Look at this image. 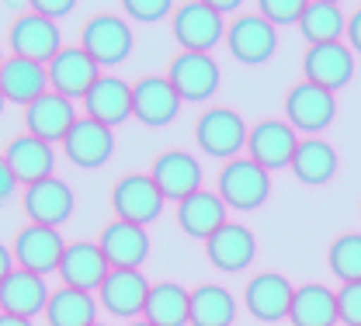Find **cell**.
<instances>
[{
	"label": "cell",
	"instance_id": "4",
	"mask_svg": "<svg viewBox=\"0 0 361 326\" xmlns=\"http://www.w3.org/2000/svg\"><path fill=\"white\" fill-rule=\"evenodd\" d=\"M80 49L97 66H118L133 52V28L115 14H90L80 25Z\"/></svg>",
	"mask_w": 361,
	"mask_h": 326
},
{
	"label": "cell",
	"instance_id": "6",
	"mask_svg": "<svg viewBox=\"0 0 361 326\" xmlns=\"http://www.w3.org/2000/svg\"><path fill=\"white\" fill-rule=\"evenodd\" d=\"M7 49L11 56H21V59H32V63H42L49 66L59 49H63V35H59V25L49 21V18H39L32 7L25 14H18L7 28Z\"/></svg>",
	"mask_w": 361,
	"mask_h": 326
},
{
	"label": "cell",
	"instance_id": "28",
	"mask_svg": "<svg viewBox=\"0 0 361 326\" xmlns=\"http://www.w3.org/2000/svg\"><path fill=\"white\" fill-rule=\"evenodd\" d=\"M0 91L11 104H21L28 108L32 101H39L42 94H49V73H45L42 63H32V59H21V56H7L4 66H0Z\"/></svg>",
	"mask_w": 361,
	"mask_h": 326
},
{
	"label": "cell",
	"instance_id": "24",
	"mask_svg": "<svg viewBox=\"0 0 361 326\" xmlns=\"http://www.w3.org/2000/svg\"><path fill=\"white\" fill-rule=\"evenodd\" d=\"M49 295L52 291L45 284V275L14 268L7 278L0 281V313H11V316H21V320H35L39 313H45Z\"/></svg>",
	"mask_w": 361,
	"mask_h": 326
},
{
	"label": "cell",
	"instance_id": "1",
	"mask_svg": "<svg viewBox=\"0 0 361 326\" xmlns=\"http://www.w3.org/2000/svg\"><path fill=\"white\" fill-rule=\"evenodd\" d=\"M216 194L226 201V208L254 212L268 201L271 174L264 167H257L250 156H236V160L223 163V170L216 177Z\"/></svg>",
	"mask_w": 361,
	"mask_h": 326
},
{
	"label": "cell",
	"instance_id": "7",
	"mask_svg": "<svg viewBox=\"0 0 361 326\" xmlns=\"http://www.w3.org/2000/svg\"><path fill=\"white\" fill-rule=\"evenodd\" d=\"M164 77L171 80L180 101H195V104L216 97L219 84H223V73H219V63L212 59V52H178L167 63Z\"/></svg>",
	"mask_w": 361,
	"mask_h": 326
},
{
	"label": "cell",
	"instance_id": "40",
	"mask_svg": "<svg viewBox=\"0 0 361 326\" xmlns=\"http://www.w3.org/2000/svg\"><path fill=\"white\" fill-rule=\"evenodd\" d=\"M18 187H21L18 184V177L11 174V167H7V163H4V156H0V201H7Z\"/></svg>",
	"mask_w": 361,
	"mask_h": 326
},
{
	"label": "cell",
	"instance_id": "44",
	"mask_svg": "<svg viewBox=\"0 0 361 326\" xmlns=\"http://www.w3.org/2000/svg\"><path fill=\"white\" fill-rule=\"evenodd\" d=\"M0 326H32V320H21V316H11V313H0Z\"/></svg>",
	"mask_w": 361,
	"mask_h": 326
},
{
	"label": "cell",
	"instance_id": "17",
	"mask_svg": "<svg viewBox=\"0 0 361 326\" xmlns=\"http://www.w3.org/2000/svg\"><path fill=\"white\" fill-rule=\"evenodd\" d=\"M45 73H49V87L56 94H63L70 101H84V94L101 77V66L80 46H63L59 56L45 66Z\"/></svg>",
	"mask_w": 361,
	"mask_h": 326
},
{
	"label": "cell",
	"instance_id": "27",
	"mask_svg": "<svg viewBox=\"0 0 361 326\" xmlns=\"http://www.w3.org/2000/svg\"><path fill=\"white\" fill-rule=\"evenodd\" d=\"M97 246L104 253V261L111 268H142V261L149 257V236L142 226L111 219L101 233H97Z\"/></svg>",
	"mask_w": 361,
	"mask_h": 326
},
{
	"label": "cell",
	"instance_id": "34",
	"mask_svg": "<svg viewBox=\"0 0 361 326\" xmlns=\"http://www.w3.org/2000/svg\"><path fill=\"white\" fill-rule=\"evenodd\" d=\"M299 32L310 46H326V42H341V35L348 32V18L337 4L326 0H306V11L299 18Z\"/></svg>",
	"mask_w": 361,
	"mask_h": 326
},
{
	"label": "cell",
	"instance_id": "23",
	"mask_svg": "<svg viewBox=\"0 0 361 326\" xmlns=\"http://www.w3.org/2000/svg\"><path fill=\"white\" fill-rule=\"evenodd\" d=\"M149 177L167 201H180V198H188L202 187V163L184 149H167L153 160Z\"/></svg>",
	"mask_w": 361,
	"mask_h": 326
},
{
	"label": "cell",
	"instance_id": "39",
	"mask_svg": "<svg viewBox=\"0 0 361 326\" xmlns=\"http://www.w3.org/2000/svg\"><path fill=\"white\" fill-rule=\"evenodd\" d=\"M73 0H35L32 4V11L39 14V18H49V21H59V18H66V14H73Z\"/></svg>",
	"mask_w": 361,
	"mask_h": 326
},
{
	"label": "cell",
	"instance_id": "32",
	"mask_svg": "<svg viewBox=\"0 0 361 326\" xmlns=\"http://www.w3.org/2000/svg\"><path fill=\"white\" fill-rule=\"evenodd\" d=\"M188 288H180L178 281H160L149 284L146 306H142V320L153 326H188Z\"/></svg>",
	"mask_w": 361,
	"mask_h": 326
},
{
	"label": "cell",
	"instance_id": "10",
	"mask_svg": "<svg viewBox=\"0 0 361 326\" xmlns=\"http://www.w3.org/2000/svg\"><path fill=\"white\" fill-rule=\"evenodd\" d=\"M21 208L28 215V222H39V226H52L59 230L73 208H77V198H73V187L59 177H45L35 184L21 187Z\"/></svg>",
	"mask_w": 361,
	"mask_h": 326
},
{
	"label": "cell",
	"instance_id": "42",
	"mask_svg": "<svg viewBox=\"0 0 361 326\" xmlns=\"http://www.w3.org/2000/svg\"><path fill=\"white\" fill-rule=\"evenodd\" d=\"M11 271H14V253H11V250H7V246L0 243V281L7 278Z\"/></svg>",
	"mask_w": 361,
	"mask_h": 326
},
{
	"label": "cell",
	"instance_id": "12",
	"mask_svg": "<svg viewBox=\"0 0 361 326\" xmlns=\"http://www.w3.org/2000/svg\"><path fill=\"white\" fill-rule=\"evenodd\" d=\"M77 118H80V115H77L73 101L63 97V94H56V91L42 94L39 101H32L28 108H21L25 132L35 136V139L49 142V146H56V142L66 139V132L77 125Z\"/></svg>",
	"mask_w": 361,
	"mask_h": 326
},
{
	"label": "cell",
	"instance_id": "3",
	"mask_svg": "<svg viewBox=\"0 0 361 326\" xmlns=\"http://www.w3.org/2000/svg\"><path fill=\"white\" fill-rule=\"evenodd\" d=\"M171 32L180 52H212L226 39V18L216 14L209 0H184L171 14Z\"/></svg>",
	"mask_w": 361,
	"mask_h": 326
},
{
	"label": "cell",
	"instance_id": "26",
	"mask_svg": "<svg viewBox=\"0 0 361 326\" xmlns=\"http://www.w3.org/2000/svg\"><path fill=\"white\" fill-rule=\"evenodd\" d=\"M174 219H178L180 233H188L191 239H202V243L216 233L219 226L229 222L226 219V201L216 191H209V187H198L195 194L180 198Z\"/></svg>",
	"mask_w": 361,
	"mask_h": 326
},
{
	"label": "cell",
	"instance_id": "29",
	"mask_svg": "<svg viewBox=\"0 0 361 326\" xmlns=\"http://www.w3.org/2000/svg\"><path fill=\"white\" fill-rule=\"evenodd\" d=\"M288 170L310 187L326 184L337 174V149L326 139H319V136H306V139H299V146H295V156H292Z\"/></svg>",
	"mask_w": 361,
	"mask_h": 326
},
{
	"label": "cell",
	"instance_id": "33",
	"mask_svg": "<svg viewBox=\"0 0 361 326\" xmlns=\"http://www.w3.org/2000/svg\"><path fill=\"white\" fill-rule=\"evenodd\" d=\"M42 316L49 326H90L97 316V299L90 291L59 284L49 295V306H45Z\"/></svg>",
	"mask_w": 361,
	"mask_h": 326
},
{
	"label": "cell",
	"instance_id": "5",
	"mask_svg": "<svg viewBox=\"0 0 361 326\" xmlns=\"http://www.w3.org/2000/svg\"><path fill=\"white\" fill-rule=\"evenodd\" d=\"M164 205H167V198L160 194V187L153 184L149 174H126L111 187V212H115V219L142 226V230L160 219Z\"/></svg>",
	"mask_w": 361,
	"mask_h": 326
},
{
	"label": "cell",
	"instance_id": "30",
	"mask_svg": "<svg viewBox=\"0 0 361 326\" xmlns=\"http://www.w3.org/2000/svg\"><path fill=\"white\" fill-rule=\"evenodd\" d=\"M288 323L292 326H337V291H330L326 284H299L292 295V309H288Z\"/></svg>",
	"mask_w": 361,
	"mask_h": 326
},
{
	"label": "cell",
	"instance_id": "45",
	"mask_svg": "<svg viewBox=\"0 0 361 326\" xmlns=\"http://www.w3.org/2000/svg\"><path fill=\"white\" fill-rule=\"evenodd\" d=\"M4 104H7V97H4V91H0V115H4Z\"/></svg>",
	"mask_w": 361,
	"mask_h": 326
},
{
	"label": "cell",
	"instance_id": "18",
	"mask_svg": "<svg viewBox=\"0 0 361 326\" xmlns=\"http://www.w3.org/2000/svg\"><path fill=\"white\" fill-rule=\"evenodd\" d=\"M302 80H310L323 91H341L355 77V52L351 46L326 42V46H310L302 56Z\"/></svg>",
	"mask_w": 361,
	"mask_h": 326
},
{
	"label": "cell",
	"instance_id": "15",
	"mask_svg": "<svg viewBox=\"0 0 361 326\" xmlns=\"http://www.w3.org/2000/svg\"><path fill=\"white\" fill-rule=\"evenodd\" d=\"M146 295H149V281L142 278L139 268H111L97 288V306L118 320H135L142 316Z\"/></svg>",
	"mask_w": 361,
	"mask_h": 326
},
{
	"label": "cell",
	"instance_id": "22",
	"mask_svg": "<svg viewBox=\"0 0 361 326\" xmlns=\"http://www.w3.org/2000/svg\"><path fill=\"white\" fill-rule=\"evenodd\" d=\"M108 271H111V264L104 261L101 246L97 243H84V239L80 243H66V250L59 257V268H56V275H59V281L66 288H80V291H90V295L101 288Z\"/></svg>",
	"mask_w": 361,
	"mask_h": 326
},
{
	"label": "cell",
	"instance_id": "46",
	"mask_svg": "<svg viewBox=\"0 0 361 326\" xmlns=\"http://www.w3.org/2000/svg\"><path fill=\"white\" fill-rule=\"evenodd\" d=\"M4 59H7V56H4V42H0V66H4Z\"/></svg>",
	"mask_w": 361,
	"mask_h": 326
},
{
	"label": "cell",
	"instance_id": "48",
	"mask_svg": "<svg viewBox=\"0 0 361 326\" xmlns=\"http://www.w3.org/2000/svg\"><path fill=\"white\" fill-rule=\"evenodd\" d=\"M90 326H104V323H90Z\"/></svg>",
	"mask_w": 361,
	"mask_h": 326
},
{
	"label": "cell",
	"instance_id": "9",
	"mask_svg": "<svg viewBox=\"0 0 361 326\" xmlns=\"http://www.w3.org/2000/svg\"><path fill=\"white\" fill-rule=\"evenodd\" d=\"M226 49L233 59L247 63V66H257V63H268L278 49V28L264 21L257 11H247V14H236L229 25H226Z\"/></svg>",
	"mask_w": 361,
	"mask_h": 326
},
{
	"label": "cell",
	"instance_id": "2",
	"mask_svg": "<svg viewBox=\"0 0 361 326\" xmlns=\"http://www.w3.org/2000/svg\"><path fill=\"white\" fill-rule=\"evenodd\" d=\"M247 122L223 104H212L205 108L198 118H195V142L205 156H216V160H236L240 149H247Z\"/></svg>",
	"mask_w": 361,
	"mask_h": 326
},
{
	"label": "cell",
	"instance_id": "38",
	"mask_svg": "<svg viewBox=\"0 0 361 326\" xmlns=\"http://www.w3.org/2000/svg\"><path fill=\"white\" fill-rule=\"evenodd\" d=\"M174 7H178V4H171V0H126V4H122V11H126L129 18L146 21V25L171 18V14H174Z\"/></svg>",
	"mask_w": 361,
	"mask_h": 326
},
{
	"label": "cell",
	"instance_id": "8",
	"mask_svg": "<svg viewBox=\"0 0 361 326\" xmlns=\"http://www.w3.org/2000/svg\"><path fill=\"white\" fill-rule=\"evenodd\" d=\"M334 118H337L334 91H323V87H316L310 80H299V84L288 87V94H285V122L295 132L316 136V132L330 129Z\"/></svg>",
	"mask_w": 361,
	"mask_h": 326
},
{
	"label": "cell",
	"instance_id": "13",
	"mask_svg": "<svg viewBox=\"0 0 361 326\" xmlns=\"http://www.w3.org/2000/svg\"><path fill=\"white\" fill-rule=\"evenodd\" d=\"M63 250H66V243H63L59 230L39 226V222H25V226L14 233V243H11L14 264L25 268V271H35V275L56 271Z\"/></svg>",
	"mask_w": 361,
	"mask_h": 326
},
{
	"label": "cell",
	"instance_id": "35",
	"mask_svg": "<svg viewBox=\"0 0 361 326\" xmlns=\"http://www.w3.org/2000/svg\"><path fill=\"white\" fill-rule=\"evenodd\" d=\"M326 268L344 281H361V233L337 236L326 250Z\"/></svg>",
	"mask_w": 361,
	"mask_h": 326
},
{
	"label": "cell",
	"instance_id": "21",
	"mask_svg": "<svg viewBox=\"0 0 361 326\" xmlns=\"http://www.w3.org/2000/svg\"><path fill=\"white\" fill-rule=\"evenodd\" d=\"M84 111L94 122L118 129L126 118H133V84H126L122 77L101 73L94 80V87L84 94Z\"/></svg>",
	"mask_w": 361,
	"mask_h": 326
},
{
	"label": "cell",
	"instance_id": "14",
	"mask_svg": "<svg viewBox=\"0 0 361 326\" xmlns=\"http://www.w3.org/2000/svg\"><path fill=\"white\" fill-rule=\"evenodd\" d=\"M59 146H63V156H66L73 167L97 170V167H104V163L111 160V153H115V129H108V125L94 122L87 115H80L77 125L66 132V139L59 142Z\"/></svg>",
	"mask_w": 361,
	"mask_h": 326
},
{
	"label": "cell",
	"instance_id": "31",
	"mask_svg": "<svg viewBox=\"0 0 361 326\" xmlns=\"http://www.w3.org/2000/svg\"><path fill=\"white\" fill-rule=\"evenodd\" d=\"M236 302L223 284H198L188 295V326H233Z\"/></svg>",
	"mask_w": 361,
	"mask_h": 326
},
{
	"label": "cell",
	"instance_id": "37",
	"mask_svg": "<svg viewBox=\"0 0 361 326\" xmlns=\"http://www.w3.org/2000/svg\"><path fill=\"white\" fill-rule=\"evenodd\" d=\"M337 320L344 326H361V281L337 288Z\"/></svg>",
	"mask_w": 361,
	"mask_h": 326
},
{
	"label": "cell",
	"instance_id": "11",
	"mask_svg": "<svg viewBox=\"0 0 361 326\" xmlns=\"http://www.w3.org/2000/svg\"><path fill=\"white\" fill-rule=\"evenodd\" d=\"M295 146H299V132L285 118H264L247 132V156L268 174L292 163Z\"/></svg>",
	"mask_w": 361,
	"mask_h": 326
},
{
	"label": "cell",
	"instance_id": "41",
	"mask_svg": "<svg viewBox=\"0 0 361 326\" xmlns=\"http://www.w3.org/2000/svg\"><path fill=\"white\" fill-rule=\"evenodd\" d=\"M348 42H351L355 52H361V7L348 18Z\"/></svg>",
	"mask_w": 361,
	"mask_h": 326
},
{
	"label": "cell",
	"instance_id": "20",
	"mask_svg": "<svg viewBox=\"0 0 361 326\" xmlns=\"http://www.w3.org/2000/svg\"><path fill=\"white\" fill-rule=\"evenodd\" d=\"M180 104L184 101L171 87L167 77H157L153 73V77H139L133 84V118H139L142 125H153V129L171 125L178 118Z\"/></svg>",
	"mask_w": 361,
	"mask_h": 326
},
{
	"label": "cell",
	"instance_id": "43",
	"mask_svg": "<svg viewBox=\"0 0 361 326\" xmlns=\"http://www.w3.org/2000/svg\"><path fill=\"white\" fill-rule=\"evenodd\" d=\"M212 7H216V14H219V18H226V14H229V11H236L240 4H236V0H212Z\"/></svg>",
	"mask_w": 361,
	"mask_h": 326
},
{
	"label": "cell",
	"instance_id": "16",
	"mask_svg": "<svg viewBox=\"0 0 361 326\" xmlns=\"http://www.w3.org/2000/svg\"><path fill=\"white\" fill-rule=\"evenodd\" d=\"M292 281L285 275H274V271H261L243 284V306L247 313L257 320V323H281L288 320V309H292Z\"/></svg>",
	"mask_w": 361,
	"mask_h": 326
},
{
	"label": "cell",
	"instance_id": "47",
	"mask_svg": "<svg viewBox=\"0 0 361 326\" xmlns=\"http://www.w3.org/2000/svg\"><path fill=\"white\" fill-rule=\"evenodd\" d=\"M129 326H153V323H146V320H142V323H129Z\"/></svg>",
	"mask_w": 361,
	"mask_h": 326
},
{
	"label": "cell",
	"instance_id": "25",
	"mask_svg": "<svg viewBox=\"0 0 361 326\" xmlns=\"http://www.w3.org/2000/svg\"><path fill=\"white\" fill-rule=\"evenodd\" d=\"M205 257L219 271H243L257 257V239L243 222H226L205 239Z\"/></svg>",
	"mask_w": 361,
	"mask_h": 326
},
{
	"label": "cell",
	"instance_id": "19",
	"mask_svg": "<svg viewBox=\"0 0 361 326\" xmlns=\"http://www.w3.org/2000/svg\"><path fill=\"white\" fill-rule=\"evenodd\" d=\"M0 156H4V163L11 167V174L18 177L21 187L45 181V177H56L52 174L56 170V149L49 142L28 136V132H21V136L4 142V153Z\"/></svg>",
	"mask_w": 361,
	"mask_h": 326
},
{
	"label": "cell",
	"instance_id": "36",
	"mask_svg": "<svg viewBox=\"0 0 361 326\" xmlns=\"http://www.w3.org/2000/svg\"><path fill=\"white\" fill-rule=\"evenodd\" d=\"M302 11H306V0H261L257 4V14L271 21L274 28L281 25H299V18H302Z\"/></svg>",
	"mask_w": 361,
	"mask_h": 326
}]
</instances>
